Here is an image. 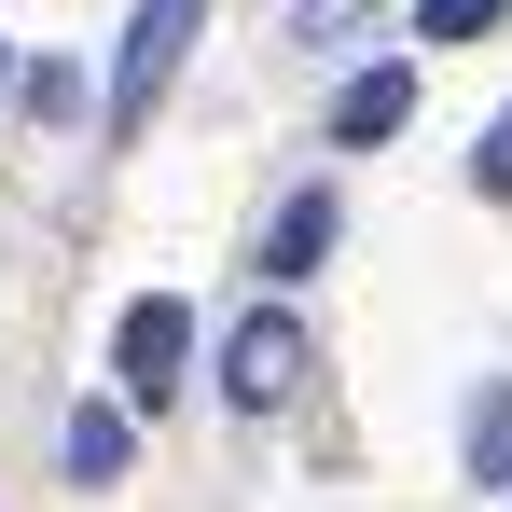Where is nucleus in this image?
I'll list each match as a JSON object with an SVG mask.
<instances>
[{
  "label": "nucleus",
  "instance_id": "1",
  "mask_svg": "<svg viewBox=\"0 0 512 512\" xmlns=\"http://www.w3.org/2000/svg\"><path fill=\"white\" fill-rule=\"evenodd\" d=\"M194 28H208V0H139V14H125V56H111V125H125V139H139V125H153V97L180 84Z\"/></svg>",
  "mask_w": 512,
  "mask_h": 512
},
{
  "label": "nucleus",
  "instance_id": "2",
  "mask_svg": "<svg viewBox=\"0 0 512 512\" xmlns=\"http://www.w3.org/2000/svg\"><path fill=\"white\" fill-rule=\"evenodd\" d=\"M291 388H305V319H291V305H250V319L222 333V402H236V416H277Z\"/></svg>",
  "mask_w": 512,
  "mask_h": 512
},
{
  "label": "nucleus",
  "instance_id": "3",
  "mask_svg": "<svg viewBox=\"0 0 512 512\" xmlns=\"http://www.w3.org/2000/svg\"><path fill=\"white\" fill-rule=\"evenodd\" d=\"M180 360H194V305L180 291H139L125 305V333H111V374H125V402H167Z\"/></svg>",
  "mask_w": 512,
  "mask_h": 512
},
{
  "label": "nucleus",
  "instance_id": "4",
  "mask_svg": "<svg viewBox=\"0 0 512 512\" xmlns=\"http://www.w3.org/2000/svg\"><path fill=\"white\" fill-rule=\"evenodd\" d=\"M333 180H305V194H277V222H263V277L291 291V277H319V250H333Z\"/></svg>",
  "mask_w": 512,
  "mask_h": 512
},
{
  "label": "nucleus",
  "instance_id": "5",
  "mask_svg": "<svg viewBox=\"0 0 512 512\" xmlns=\"http://www.w3.org/2000/svg\"><path fill=\"white\" fill-rule=\"evenodd\" d=\"M402 111H416V70L388 56V70H360V84L333 97V139H346V153H374V139H402Z\"/></svg>",
  "mask_w": 512,
  "mask_h": 512
},
{
  "label": "nucleus",
  "instance_id": "6",
  "mask_svg": "<svg viewBox=\"0 0 512 512\" xmlns=\"http://www.w3.org/2000/svg\"><path fill=\"white\" fill-rule=\"evenodd\" d=\"M125 457H139V416L125 402H70V485H111Z\"/></svg>",
  "mask_w": 512,
  "mask_h": 512
},
{
  "label": "nucleus",
  "instance_id": "7",
  "mask_svg": "<svg viewBox=\"0 0 512 512\" xmlns=\"http://www.w3.org/2000/svg\"><path fill=\"white\" fill-rule=\"evenodd\" d=\"M471 485H512V374L471 402Z\"/></svg>",
  "mask_w": 512,
  "mask_h": 512
},
{
  "label": "nucleus",
  "instance_id": "8",
  "mask_svg": "<svg viewBox=\"0 0 512 512\" xmlns=\"http://www.w3.org/2000/svg\"><path fill=\"white\" fill-rule=\"evenodd\" d=\"M499 14H512V0H429V14H416V42H485Z\"/></svg>",
  "mask_w": 512,
  "mask_h": 512
},
{
  "label": "nucleus",
  "instance_id": "9",
  "mask_svg": "<svg viewBox=\"0 0 512 512\" xmlns=\"http://www.w3.org/2000/svg\"><path fill=\"white\" fill-rule=\"evenodd\" d=\"M360 14H374V0H291V42H346Z\"/></svg>",
  "mask_w": 512,
  "mask_h": 512
},
{
  "label": "nucleus",
  "instance_id": "10",
  "mask_svg": "<svg viewBox=\"0 0 512 512\" xmlns=\"http://www.w3.org/2000/svg\"><path fill=\"white\" fill-rule=\"evenodd\" d=\"M471 180H485V194H512V111L485 125V153H471Z\"/></svg>",
  "mask_w": 512,
  "mask_h": 512
},
{
  "label": "nucleus",
  "instance_id": "11",
  "mask_svg": "<svg viewBox=\"0 0 512 512\" xmlns=\"http://www.w3.org/2000/svg\"><path fill=\"white\" fill-rule=\"evenodd\" d=\"M0 84H14V56H0Z\"/></svg>",
  "mask_w": 512,
  "mask_h": 512
}]
</instances>
